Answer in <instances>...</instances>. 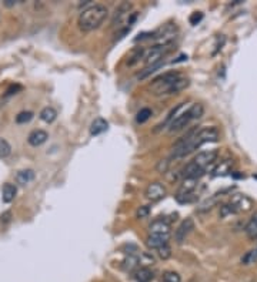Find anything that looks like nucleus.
I'll use <instances>...</instances> for the list:
<instances>
[{
    "label": "nucleus",
    "mask_w": 257,
    "mask_h": 282,
    "mask_svg": "<svg viewBox=\"0 0 257 282\" xmlns=\"http://www.w3.org/2000/svg\"><path fill=\"white\" fill-rule=\"evenodd\" d=\"M245 232H246L249 238H253V240L257 238V214L247 222Z\"/></svg>",
    "instance_id": "nucleus-25"
},
{
    "label": "nucleus",
    "mask_w": 257,
    "mask_h": 282,
    "mask_svg": "<svg viewBox=\"0 0 257 282\" xmlns=\"http://www.w3.org/2000/svg\"><path fill=\"white\" fill-rule=\"evenodd\" d=\"M164 64V60H161V62L156 63V64H151V66H147V67H144V70H141V73L139 74V79L140 80H144L146 77H149L150 74L154 73L157 69H160L161 66Z\"/></svg>",
    "instance_id": "nucleus-26"
},
{
    "label": "nucleus",
    "mask_w": 257,
    "mask_h": 282,
    "mask_svg": "<svg viewBox=\"0 0 257 282\" xmlns=\"http://www.w3.org/2000/svg\"><path fill=\"white\" fill-rule=\"evenodd\" d=\"M1 194H3V195H1L3 202L10 204L11 201L14 199V197H16V194H17V188H16V186L10 184V183H6V184L3 186Z\"/></svg>",
    "instance_id": "nucleus-18"
},
{
    "label": "nucleus",
    "mask_w": 257,
    "mask_h": 282,
    "mask_svg": "<svg viewBox=\"0 0 257 282\" xmlns=\"http://www.w3.org/2000/svg\"><path fill=\"white\" fill-rule=\"evenodd\" d=\"M144 56H146V49H144V47H136V49H133V50L130 52V56H128V66H134V64H137L141 59H144Z\"/></svg>",
    "instance_id": "nucleus-21"
},
{
    "label": "nucleus",
    "mask_w": 257,
    "mask_h": 282,
    "mask_svg": "<svg viewBox=\"0 0 257 282\" xmlns=\"http://www.w3.org/2000/svg\"><path fill=\"white\" fill-rule=\"evenodd\" d=\"M230 204L235 208L236 212H247L253 208V201L246 197L245 194H235L230 198Z\"/></svg>",
    "instance_id": "nucleus-8"
},
{
    "label": "nucleus",
    "mask_w": 257,
    "mask_h": 282,
    "mask_svg": "<svg viewBox=\"0 0 257 282\" xmlns=\"http://www.w3.org/2000/svg\"><path fill=\"white\" fill-rule=\"evenodd\" d=\"M150 234H170V222L167 219H154L149 225Z\"/></svg>",
    "instance_id": "nucleus-13"
},
{
    "label": "nucleus",
    "mask_w": 257,
    "mask_h": 282,
    "mask_svg": "<svg viewBox=\"0 0 257 282\" xmlns=\"http://www.w3.org/2000/svg\"><path fill=\"white\" fill-rule=\"evenodd\" d=\"M133 9V4L128 3V1H122L116 7L115 14H113V19H112V26L113 27H120L125 21L128 20L130 17V10Z\"/></svg>",
    "instance_id": "nucleus-5"
},
{
    "label": "nucleus",
    "mask_w": 257,
    "mask_h": 282,
    "mask_svg": "<svg viewBox=\"0 0 257 282\" xmlns=\"http://www.w3.org/2000/svg\"><path fill=\"white\" fill-rule=\"evenodd\" d=\"M107 128H109V123L105 118L99 117V118H95L93 123L90 124V134L92 136H100V134L106 133Z\"/></svg>",
    "instance_id": "nucleus-17"
},
{
    "label": "nucleus",
    "mask_w": 257,
    "mask_h": 282,
    "mask_svg": "<svg viewBox=\"0 0 257 282\" xmlns=\"http://www.w3.org/2000/svg\"><path fill=\"white\" fill-rule=\"evenodd\" d=\"M107 16H109V9L105 4H100V3L92 4L80 13L77 19L79 29L82 31L95 30L102 26V23L106 20Z\"/></svg>",
    "instance_id": "nucleus-2"
},
{
    "label": "nucleus",
    "mask_w": 257,
    "mask_h": 282,
    "mask_svg": "<svg viewBox=\"0 0 257 282\" xmlns=\"http://www.w3.org/2000/svg\"><path fill=\"white\" fill-rule=\"evenodd\" d=\"M169 166H170V161L166 158V160H160L159 163H157V166H156V170L161 173V174H166L167 173V170H169Z\"/></svg>",
    "instance_id": "nucleus-35"
},
{
    "label": "nucleus",
    "mask_w": 257,
    "mask_h": 282,
    "mask_svg": "<svg viewBox=\"0 0 257 282\" xmlns=\"http://www.w3.org/2000/svg\"><path fill=\"white\" fill-rule=\"evenodd\" d=\"M220 197H222V192H220V194H214L213 197H212L210 199H206L204 202H202V204H200V207H199V211H202V212H203V211H209V209H212L214 205L217 204V201H219V198H220Z\"/></svg>",
    "instance_id": "nucleus-27"
},
{
    "label": "nucleus",
    "mask_w": 257,
    "mask_h": 282,
    "mask_svg": "<svg viewBox=\"0 0 257 282\" xmlns=\"http://www.w3.org/2000/svg\"><path fill=\"white\" fill-rule=\"evenodd\" d=\"M217 157H219L217 150H206V151H200L197 156L194 157V158H193V163L206 173V170L209 168V166H212L214 161L217 160Z\"/></svg>",
    "instance_id": "nucleus-6"
},
{
    "label": "nucleus",
    "mask_w": 257,
    "mask_h": 282,
    "mask_svg": "<svg viewBox=\"0 0 257 282\" xmlns=\"http://www.w3.org/2000/svg\"><path fill=\"white\" fill-rule=\"evenodd\" d=\"M40 120L44 121V123H47V124H50V123H53L54 120L57 118V111L54 110L53 107H44L42 111H40Z\"/></svg>",
    "instance_id": "nucleus-23"
},
{
    "label": "nucleus",
    "mask_w": 257,
    "mask_h": 282,
    "mask_svg": "<svg viewBox=\"0 0 257 282\" xmlns=\"http://www.w3.org/2000/svg\"><path fill=\"white\" fill-rule=\"evenodd\" d=\"M14 4H16L14 0H4V6H7V7H11V6H14Z\"/></svg>",
    "instance_id": "nucleus-40"
},
{
    "label": "nucleus",
    "mask_w": 257,
    "mask_h": 282,
    "mask_svg": "<svg viewBox=\"0 0 257 282\" xmlns=\"http://www.w3.org/2000/svg\"><path fill=\"white\" fill-rule=\"evenodd\" d=\"M166 187L161 184V183H151L147 186L146 188V192H144V195H146V198L150 199V201H160L161 198H164L166 197Z\"/></svg>",
    "instance_id": "nucleus-10"
},
{
    "label": "nucleus",
    "mask_w": 257,
    "mask_h": 282,
    "mask_svg": "<svg viewBox=\"0 0 257 282\" xmlns=\"http://www.w3.org/2000/svg\"><path fill=\"white\" fill-rule=\"evenodd\" d=\"M137 264H139V258H137V257L128 255V260L123 262V268H125L126 271H133V270H137Z\"/></svg>",
    "instance_id": "nucleus-30"
},
{
    "label": "nucleus",
    "mask_w": 257,
    "mask_h": 282,
    "mask_svg": "<svg viewBox=\"0 0 257 282\" xmlns=\"http://www.w3.org/2000/svg\"><path fill=\"white\" fill-rule=\"evenodd\" d=\"M150 117H151V110L147 108V107H144V108H141L137 115H136V121L139 123V124H143V123H146L147 120H149Z\"/></svg>",
    "instance_id": "nucleus-31"
},
{
    "label": "nucleus",
    "mask_w": 257,
    "mask_h": 282,
    "mask_svg": "<svg viewBox=\"0 0 257 282\" xmlns=\"http://www.w3.org/2000/svg\"><path fill=\"white\" fill-rule=\"evenodd\" d=\"M177 79H180V74L177 73V72H167V73L161 74L157 79L153 80V83L150 86V90L156 95L169 94L170 93L171 86L174 84V82Z\"/></svg>",
    "instance_id": "nucleus-3"
},
{
    "label": "nucleus",
    "mask_w": 257,
    "mask_h": 282,
    "mask_svg": "<svg viewBox=\"0 0 257 282\" xmlns=\"http://www.w3.org/2000/svg\"><path fill=\"white\" fill-rule=\"evenodd\" d=\"M157 252H159V257H160L161 260H169L171 257V248L169 245L161 247L160 250H157Z\"/></svg>",
    "instance_id": "nucleus-36"
},
{
    "label": "nucleus",
    "mask_w": 257,
    "mask_h": 282,
    "mask_svg": "<svg viewBox=\"0 0 257 282\" xmlns=\"http://www.w3.org/2000/svg\"><path fill=\"white\" fill-rule=\"evenodd\" d=\"M219 130L216 127H206L202 130L192 128L187 131L186 136H183L174 146H173V153L171 158H183L189 156L194 150L202 147L206 143H216L219 140Z\"/></svg>",
    "instance_id": "nucleus-1"
},
{
    "label": "nucleus",
    "mask_w": 257,
    "mask_h": 282,
    "mask_svg": "<svg viewBox=\"0 0 257 282\" xmlns=\"http://www.w3.org/2000/svg\"><path fill=\"white\" fill-rule=\"evenodd\" d=\"M149 214H150L149 205H141V207H139L137 211H136V217H137V218H146Z\"/></svg>",
    "instance_id": "nucleus-37"
},
{
    "label": "nucleus",
    "mask_w": 257,
    "mask_h": 282,
    "mask_svg": "<svg viewBox=\"0 0 257 282\" xmlns=\"http://www.w3.org/2000/svg\"><path fill=\"white\" fill-rule=\"evenodd\" d=\"M170 234H150L146 240V245L150 250H160L161 247L169 245Z\"/></svg>",
    "instance_id": "nucleus-12"
},
{
    "label": "nucleus",
    "mask_w": 257,
    "mask_h": 282,
    "mask_svg": "<svg viewBox=\"0 0 257 282\" xmlns=\"http://www.w3.org/2000/svg\"><path fill=\"white\" fill-rule=\"evenodd\" d=\"M34 177H36V174H34V171L30 170V168H27V170H20V171L16 174V181H17V184H20V186H26V184L32 183Z\"/></svg>",
    "instance_id": "nucleus-19"
},
{
    "label": "nucleus",
    "mask_w": 257,
    "mask_h": 282,
    "mask_svg": "<svg viewBox=\"0 0 257 282\" xmlns=\"http://www.w3.org/2000/svg\"><path fill=\"white\" fill-rule=\"evenodd\" d=\"M189 111H190V114H192L193 120H197V118L203 117L204 107L203 104H200V103H194V104L189 107Z\"/></svg>",
    "instance_id": "nucleus-28"
},
{
    "label": "nucleus",
    "mask_w": 257,
    "mask_h": 282,
    "mask_svg": "<svg viewBox=\"0 0 257 282\" xmlns=\"http://www.w3.org/2000/svg\"><path fill=\"white\" fill-rule=\"evenodd\" d=\"M170 50L171 44H156V46H153L149 52H146V56H144V64H146V67L161 62Z\"/></svg>",
    "instance_id": "nucleus-4"
},
{
    "label": "nucleus",
    "mask_w": 257,
    "mask_h": 282,
    "mask_svg": "<svg viewBox=\"0 0 257 282\" xmlns=\"http://www.w3.org/2000/svg\"><path fill=\"white\" fill-rule=\"evenodd\" d=\"M203 20V13H200V11H194L192 16H190V19H189V21H190V24H197V23H200V21Z\"/></svg>",
    "instance_id": "nucleus-38"
},
{
    "label": "nucleus",
    "mask_w": 257,
    "mask_h": 282,
    "mask_svg": "<svg viewBox=\"0 0 257 282\" xmlns=\"http://www.w3.org/2000/svg\"><path fill=\"white\" fill-rule=\"evenodd\" d=\"M161 280H163V282H182L180 275L174 271L164 272V274H163V277H161Z\"/></svg>",
    "instance_id": "nucleus-34"
},
{
    "label": "nucleus",
    "mask_w": 257,
    "mask_h": 282,
    "mask_svg": "<svg viewBox=\"0 0 257 282\" xmlns=\"http://www.w3.org/2000/svg\"><path fill=\"white\" fill-rule=\"evenodd\" d=\"M232 167H233V161H232V160H223V161H220V164L213 170V176L214 177L226 176V174L232 173Z\"/></svg>",
    "instance_id": "nucleus-20"
},
{
    "label": "nucleus",
    "mask_w": 257,
    "mask_h": 282,
    "mask_svg": "<svg viewBox=\"0 0 257 282\" xmlns=\"http://www.w3.org/2000/svg\"><path fill=\"white\" fill-rule=\"evenodd\" d=\"M176 33H177V27L171 23H167L164 27L153 33V39H156L159 44H171L173 39L176 37Z\"/></svg>",
    "instance_id": "nucleus-7"
},
{
    "label": "nucleus",
    "mask_w": 257,
    "mask_h": 282,
    "mask_svg": "<svg viewBox=\"0 0 257 282\" xmlns=\"http://www.w3.org/2000/svg\"><path fill=\"white\" fill-rule=\"evenodd\" d=\"M192 120H193V117H192V114H190V111H189V108H187L184 113L176 115V117L173 118V121H171L170 125H169V131H170V133L180 131V130H183V128L189 124Z\"/></svg>",
    "instance_id": "nucleus-11"
},
{
    "label": "nucleus",
    "mask_w": 257,
    "mask_h": 282,
    "mask_svg": "<svg viewBox=\"0 0 257 282\" xmlns=\"http://www.w3.org/2000/svg\"><path fill=\"white\" fill-rule=\"evenodd\" d=\"M203 174H204L203 170H200V168L197 167L193 161H190L189 164H186V167L182 170L183 178H196V180H199Z\"/></svg>",
    "instance_id": "nucleus-16"
},
{
    "label": "nucleus",
    "mask_w": 257,
    "mask_h": 282,
    "mask_svg": "<svg viewBox=\"0 0 257 282\" xmlns=\"http://www.w3.org/2000/svg\"><path fill=\"white\" fill-rule=\"evenodd\" d=\"M194 230V222H193L192 218H186L183 219L182 224L177 227V230L174 231V241L177 242V244H183L186 238H187V235Z\"/></svg>",
    "instance_id": "nucleus-9"
},
{
    "label": "nucleus",
    "mask_w": 257,
    "mask_h": 282,
    "mask_svg": "<svg viewBox=\"0 0 257 282\" xmlns=\"http://www.w3.org/2000/svg\"><path fill=\"white\" fill-rule=\"evenodd\" d=\"M189 84H190V80L189 79H184V77H180V79H177L174 84L171 86L170 89V93L169 94H177L179 92H182L184 89H187L189 87Z\"/></svg>",
    "instance_id": "nucleus-24"
},
{
    "label": "nucleus",
    "mask_w": 257,
    "mask_h": 282,
    "mask_svg": "<svg viewBox=\"0 0 257 282\" xmlns=\"http://www.w3.org/2000/svg\"><path fill=\"white\" fill-rule=\"evenodd\" d=\"M197 183H199V180H196V178H183L182 184L177 189L176 197H183V195H187V194H193L194 188L197 187Z\"/></svg>",
    "instance_id": "nucleus-14"
},
{
    "label": "nucleus",
    "mask_w": 257,
    "mask_h": 282,
    "mask_svg": "<svg viewBox=\"0 0 257 282\" xmlns=\"http://www.w3.org/2000/svg\"><path fill=\"white\" fill-rule=\"evenodd\" d=\"M33 115L34 114H33L32 111H21V113L16 115V123L17 124H26V123L32 121Z\"/></svg>",
    "instance_id": "nucleus-33"
},
{
    "label": "nucleus",
    "mask_w": 257,
    "mask_h": 282,
    "mask_svg": "<svg viewBox=\"0 0 257 282\" xmlns=\"http://www.w3.org/2000/svg\"><path fill=\"white\" fill-rule=\"evenodd\" d=\"M47 138H49V134L44 131V130H33L32 133L29 134L27 137V143L33 147H39L44 144L46 141H47Z\"/></svg>",
    "instance_id": "nucleus-15"
},
{
    "label": "nucleus",
    "mask_w": 257,
    "mask_h": 282,
    "mask_svg": "<svg viewBox=\"0 0 257 282\" xmlns=\"http://www.w3.org/2000/svg\"><path fill=\"white\" fill-rule=\"evenodd\" d=\"M19 90H21V86H19V84H16V86H11L10 89L6 92V95H10V94H16V92H19Z\"/></svg>",
    "instance_id": "nucleus-39"
},
{
    "label": "nucleus",
    "mask_w": 257,
    "mask_h": 282,
    "mask_svg": "<svg viewBox=\"0 0 257 282\" xmlns=\"http://www.w3.org/2000/svg\"><path fill=\"white\" fill-rule=\"evenodd\" d=\"M255 262H257V248L250 250L242 257V264H245V265H252Z\"/></svg>",
    "instance_id": "nucleus-29"
},
{
    "label": "nucleus",
    "mask_w": 257,
    "mask_h": 282,
    "mask_svg": "<svg viewBox=\"0 0 257 282\" xmlns=\"http://www.w3.org/2000/svg\"><path fill=\"white\" fill-rule=\"evenodd\" d=\"M134 280H136V282H150L153 280V272L146 267L137 268L134 271Z\"/></svg>",
    "instance_id": "nucleus-22"
},
{
    "label": "nucleus",
    "mask_w": 257,
    "mask_h": 282,
    "mask_svg": "<svg viewBox=\"0 0 257 282\" xmlns=\"http://www.w3.org/2000/svg\"><path fill=\"white\" fill-rule=\"evenodd\" d=\"M11 154V146L4 140L0 138V158H6Z\"/></svg>",
    "instance_id": "nucleus-32"
}]
</instances>
